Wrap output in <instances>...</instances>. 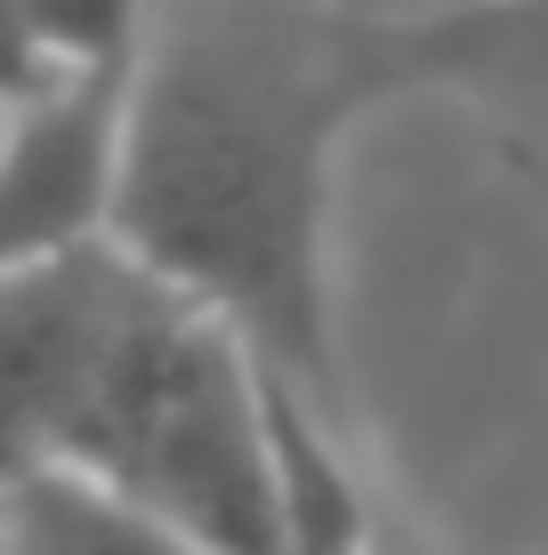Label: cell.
Instances as JSON below:
<instances>
[{
    "mask_svg": "<svg viewBox=\"0 0 548 555\" xmlns=\"http://www.w3.org/2000/svg\"><path fill=\"white\" fill-rule=\"evenodd\" d=\"M371 89L331 0H162L122 89L105 250L347 427L331 178Z\"/></svg>",
    "mask_w": 548,
    "mask_h": 555,
    "instance_id": "cell-1",
    "label": "cell"
},
{
    "mask_svg": "<svg viewBox=\"0 0 548 555\" xmlns=\"http://www.w3.org/2000/svg\"><path fill=\"white\" fill-rule=\"evenodd\" d=\"M49 467L89 475L202 555H282L258 362L122 258L56 403Z\"/></svg>",
    "mask_w": 548,
    "mask_h": 555,
    "instance_id": "cell-2",
    "label": "cell"
},
{
    "mask_svg": "<svg viewBox=\"0 0 548 555\" xmlns=\"http://www.w3.org/2000/svg\"><path fill=\"white\" fill-rule=\"evenodd\" d=\"M122 89L129 81L113 73H73L33 105L0 113V282L105 250Z\"/></svg>",
    "mask_w": 548,
    "mask_h": 555,
    "instance_id": "cell-3",
    "label": "cell"
},
{
    "mask_svg": "<svg viewBox=\"0 0 548 555\" xmlns=\"http://www.w3.org/2000/svg\"><path fill=\"white\" fill-rule=\"evenodd\" d=\"M347 49L371 105L548 98V0H436V9H395V16L347 9Z\"/></svg>",
    "mask_w": 548,
    "mask_h": 555,
    "instance_id": "cell-4",
    "label": "cell"
},
{
    "mask_svg": "<svg viewBox=\"0 0 548 555\" xmlns=\"http://www.w3.org/2000/svg\"><path fill=\"white\" fill-rule=\"evenodd\" d=\"M113 250H81L0 282V491L49 467V427L65 403V378L98 322Z\"/></svg>",
    "mask_w": 548,
    "mask_h": 555,
    "instance_id": "cell-5",
    "label": "cell"
},
{
    "mask_svg": "<svg viewBox=\"0 0 548 555\" xmlns=\"http://www.w3.org/2000/svg\"><path fill=\"white\" fill-rule=\"evenodd\" d=\"M0 555H202L154 515L98 491L73 467H33L0 491Z\"/></svg>",
    "mask_w": 548,
    "mask_h": 555,
    "instance_id": "cell-6",
    "label": "cell"
},
{
    "mask_svg": "<svg viewBox=\"0 0 548 555\" xmlns=\"http://www.w3.org/2000/svg\"><path fill=\"white\" fill-rule=\"evenodd\" d=\"M154 9L162 0H16V16H25L33 49L49 56L56 81H73V73L129 81L145 33H154Z\"/></svg>",
    "mask_w": 548,
    "mask_h": 555,
    "instance_id": "cell-7",
    "label": "cell"
},
{
    "mask_svg": "<svg viewBox=\"0 0 548 555\" xmlns=\"http://www.w3.org/2000/svg\"><path fill=\"white\" fill-rule=\"evenodd\" d=\"M41 89H56V73H49V56L33 49V33H25V16H16V0H0V113L33 105Z\"/></svg>",
    "mask_w": 548,
    "mask_h": 555,
    "instance_id": "cell-8",
    "label": "cell"
}]
</instances>
